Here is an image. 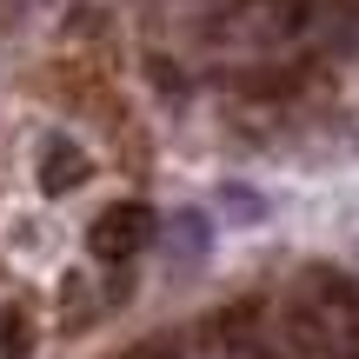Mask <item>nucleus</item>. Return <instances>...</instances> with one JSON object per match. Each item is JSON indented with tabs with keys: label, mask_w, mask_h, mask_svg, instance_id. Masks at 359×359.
<instances>
[{
	"label": "nucleus",
	"mask_w": 359,
	"mask_h": 359,
	"mask_svg": "<svg viewBox=\"0 0 359 359\" xmlns=\"http://www.w3.org/2000/svg\"><path fill=\"white\" fill-rule=\"evenodd\" d=\"M154 206H140V200H120V206H107L100 219H93V233H87V246H93V259H133L140 246H154Z\"/></svg>",
	"instance_id": "1"
},
{
	"label": "nucleus",
	"mask_w": 359,
	"mask_h": 359,
	"mask_svg": "<svg viewBox=\"0 0 359 359\" xmlns=\"http://www.w3.org/2000/svg\"><path fill=\"white\" fill-rule=\"evenodd\" d=\"M0 359H34V320L20 306H0Z\"/></svg>",
	"instance_id": "3"
},
{
	"label": "nucleus",
	"mask_w": 359,
	"mask_h": 359,
	"mask_svg": "<svg viewBox=\"0 0 359 359\" xmlns=\"http://www.w3.org/2000/svg\"><path fill=\"white\" fill-rule=\"evenodd\" d=\"M339 359H359V320H353V339H346V353H339Z\"/></svg>",
	"instance_id": "5"
},
{
	"label": "nucleus",
	"mask_w": 359,
	"mask_h": 359,
	"mask_svg": "<svg viewBox=\"0 0 359 359\" xmlns=\"http://www.w3.org/2000/svg\"><path fill=\"white\" fill-rule=\"evenodd\" d=\"M87 173H93V167H87V154H80L74 140H47V147H40V193L60 200V193H74Z\"/></svg>",
	"instance_id": "2"
},
{
	"label": "nucleus",
	"mask_w": 359,
	"mask_h": 359,
	"mask_svg": "<svg viewBox=\"0 0 359 359\" xmlns=\"http://www.w3.org/2000/svg\"><path fill=\"white\" fill-rule=\"evenodd\" d=\"M226 206H233V219H259V200H253V187H226Z\"/></svg>",
	"instance_id": "4"
}]
</instances>
